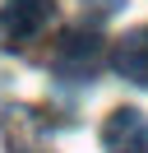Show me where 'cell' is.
Instances as JSON below:
<instances>
[{
    "instance_id": "cell-5",
    "label": "cell",
    "mask_w": 148,
    "mask_h": 153,
    "mask_svg": "<svg viewBox=\"0 0 148 153\" xmlns=\"http://www.w3.org/2000/svg\"><path fill=\"white\" fill-rule=\"evenodd\" d=\"M83 5H88L92 14H116L120 5H125V0H83Z\"/></svg>"
},
{
    "instance_id": "cell-4",
    "label": "cell",
    "mask_w": 148,
    "mask_h": 153,
    "mask_svg": "<svg viewBox=\"0 0 148 153\" xmlns=\"http://www.w3.org/2000/svg\"><path fill=\"white\" fill-rule=\"evenodd\" d=\"M111 65H116L120 79H130V84L148 88V28L125 33V37L116 42V51H111Z\"/></svg>"
},
{
    "instance_id": "cell-1",
    "label": "cell",
    "mask_w": 148,
    "mask_h": 153,
    "mask_svg": "<svg viewBox=\"0 0 148 153\" xmlns=\"http://www.w3.org/2000/svg\"><path fill=\"white\" fill-rule=\"evenodd\" d=\"M56 23V0H5L0 5V47L14 51L42 37Z\"/></svg>"
},
{
    "instance_id": "cell-3",
    "label": "cell",
    "mask_w": 148,
    "mask_h": 153,
    "mask_svg": "<svg viewBox=\"0 0 148 153\" xmlns=\"http://www.w3.org/2000/svg\"><path fill=\"white\" fill-rule=\"evenodd\" d=\"M102 149L107 153H148V116L139 107H116L102 121Z\"/></svg>"
},
{
    "instance_id": "cell-2",
    "label": "cell",
    "mask_w": 148,
    "mask_h": 153,
    "mask_svg": "<svg viewBox=\"0 0 148 153\" xmlns=\"http://www.w3.org/2000/svg\"><path fill=\"white\" fill-rule=\"evenodd\" d=\"M51 65H56V74H65V79H92L97 65H102V37L88 33V28H70L56 42Z\"/></svg>"
}]
</instances>
